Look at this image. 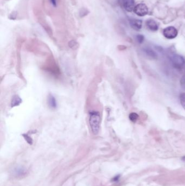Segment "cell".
<instances>
[{"mask_svg":"<svg viewBox=\"0 0 185 186\" xmlns=\"http://www.w3.org/2000/svg\"><path fill=\"white\" fill-rule=\"evenodd\" d=\"M181 159H182V161H183V162H185V156L181 158Z\"/></svg>","mask_w":185,"mask_h":186,"instance_id":"17","label":"cell"},{"mask_svg":"<svg viewBox=\"0 0 185 186\" xmlns=\"http://www.w3.org/2000/svg\"><path fill=\"white\" fill-rule=\"evenodd\" d=\"M129 23L131 28L136 31L141 30L142 27V21L139 19H130Z\"/></svg>","mask_w":185,"mask_h":186,"instance_id":"6","label":"cell"},{"mask_svg":"<svg viewBox=\"0 0 185 186\" xmlns=\"http://www.w3.org/2000/svg\"><path fill=\"white\" fill-rule=\"evenodd\" d=\"M49 105L51 108H55L57 107V102L52 95H50L49 97Z\"/></svg>","mask_w":185,"mask_h":186,"instance_id":"10","label":"cell"},{"mask_svg":"<svg viewBox=\"0 0 185 186\" xmlns=\"http://www.w3.org/2000/svg\"><path fill=\"white\" fill-rule=\"evenodd\" d=\"M99 123L100 118L99 115L96 113H93L91 114L90 124L92 131L94 135H97L99 132Z\"/></svg>","mask_w":185,"mask_h":186,"instance_id":"1","label":"cell"},{"mask_svg":"<svg viewBox=\"0 0 185 186\" xmlns=\"http://www.w3.org/2000/svg\"><path fill=\"white\" fill-rule=\"evenodd\" d=\"M17 101L21 102V100L20 99L19 97H17V96L13 99V101H12V106H14L18 105L20 103L17 102Z\"/></svg>","mask_w":185,"mask_h":186,"instance_id":"14","label":"cell"},{"mask_svg":"<svg viewBox=\"0 0 185 186\" xmlns=\"http://www.w3.org/2000/svg\"><path fill=\"white\" fill-rule=\"evenodd\" d=\"M119 177H120V176H117V177H116V178H114V181H116V180H118Z\"/></svg>","mask_w":185,"mask_h":186,"instance_id":"16","label":"cell"},{"mask_svg":"<svg viewBox=\"0 0 185 186\" xmlns=\"http://www.w3.org/2000/svg\"><path fill=\"white\" fill-rule=\"evenodd\" d=\"M51 3L54 6H56L57 5V0H50Z\"/></svg>","mask_w":185,"mask_h":186,"instance_id":"15","label":"cell"},{"mask_svg":"<svg viewBox=\"0 0 185 186\" xmlns=\"http://www.w3.org/2000/svg\"><path fill=\"white\" fill-rule=\"evenodd\" d=\"M122 4L125 10L132 12L135 8L134 0H122Z\"/></svg>","mask_w":185,"mask_h":186,"instance_id":"5","label":"cell"},{"mask_svg":"<svg viewBox=\"0 0 185 186\" xmlns=\"http://www.w3.org/2000/svg\"><path fill=\"white\" fill-rule=\"evenodd\" d=\"M136 40L139 44H142L145 40V37L142 34H139L136 36Z\"/></svg>","mask_w":185,"mask_h":186,"instance_id":"13","label":"cell"},{"mask_svg":"<svg viewBox=\"0 0 185 186\" xmlns=\"http://www.w3.org/2000/svg\"><path fill=\"white\" fill-rule=\"evenodd\" d=\"M178 34V30L173 26H169L165 28L163 31V35L168 39H173L177 37Z\"/></svg>","mask_w":185,"mask_h":186,"instance_id":"3","label":"cell"},{"mask_svg":"<svg viewBox=\"0 0 185 186\" xmlns=\"http://www.w3.org/2000/svg\"><path fill=\"white\" fill-rule=\"evenodd\" d=\"M143 51L145 55L147 56V57H149L150 59H156L158 58V54L150 48H145L143 50Z\"/></svg>","mask_w":185,"mask_h":186,"instance_id":"8","label":"cell"},{"mask_svg":"<svg viewBox=\"0 0 185 186\" xmlns=\"http://www.w3.org/2000/svg\"><path fill=\"white\" fill-rule=\"evenodd\" d=\"M179 98H180L181 106H183V109L185 110V93H181L180 95Z\"/></svg>","mask_w":185,"mask_h":186,"instance_id":"12","label":"cell"},{"mask_svg":"<svg viewBox=\"0 0 185 186\" xmlns=\"http://www.w3.org/2000/svg\"><path fill=\"white\" fill-rule=\"evenodd\" d=\"M134 13L139 17H144L148 13L147 6L144 3H139L135 6L134 9Z\"/></svg>","mask_w":185,"mask_h":186,"instance_id":"4","label":"cell"},{"mask_svg":"<svg viewBox=\"0 0 185 186\" xmlns=\"http://www.w3.org/2000/svg\"><path fill=\"white\" fill-rule=\"evenodd\" d=\"M173 66L178 69L183 68L185 64V59L182 56L175 54L170 58Z\"/></svg>","mask_w":185,"mask_h":186,"instance_id":"2","label":"cell"},{"mask_svg":"<svg viewBox=\"0 0 185 186\" xmlns=\"http://www.w3.org/2000/svg\"><path fill=\"white\" fill-rule=\"evenodd\" d=\"M129 118L130 119V120L132 121L133 123H136L137 121L139 120V115L138 114H137L136 113L133 112V113H131L130 114H129Z\"/></svg>","mask_w":185,"mask_h":186,"instance_id":"11","label":"cell"},{"mask_svg":"<svg viewBox=\"0 0 185 186\" xmlns=\"http://www.w3.org/2000/svg\"><path fill=\"white\" fill-rule=\"evenodd\" d=\"M27 174V170L22 167L15 168L13 171V174L16 176H22Z\"/></svg>","mask_w":185,"mask_h":186,"instance_id":"9","label":"cell"},{"mask_svg":"<svg viewBox=\"0 0 185 186\" xmlns=\"http://www.w3.org/2000/svg\"><path fill=\"white\" fill-rule=\"evenodd\" d=\"M146 25L148 28L153 32L157 31L159 29V25L153 19H148L146 21Z\"/></svg>","mask_w":185,"mask_h":186,"instance_id":"7","label":"cell"}]
</instances>
